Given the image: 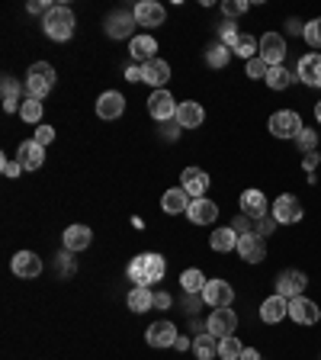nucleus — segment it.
<instances>
[{
	"mask_svg": "<svg viewBox=\"0 0 321 360\" xmlns=\"http://www.w3.org/2000/svg\"><path fill=\"white\" fill-rule=\"evenodd\" d=\"M238 58H244V61H251V58H257L261 55V39H254V36H241L238 39V45L232 49Z\"/></svg>",
	"mask_w": 321,
	"mask_h": 360,
	"instance_id": "obj_36",
	"label": "nucleus"
},
{
	"mask_svg": "<svg viewBox=\"0 0 321 360\" xmlns=\"http://www.w3.org/2000/svg\"><path fill=\"white\" fill-rule=\"evenodd\" d=\"M26 10H30V13H48L52 7H48V4H42V0H32V4H30Z\"/></svg>",
	"mask_w": 321,
	"mask_h": 360,
	"instance_id": "obj_53",
	"label": "nucleus"
},
{
	"mask_svg": "<svg viewBox=\"0 0 321 360\" xmlns=\"http://www.w3.org/2000/svg\"><path fill=\"white\" fill-rule=\"evenodd\" d=\"M308 277L302 274V270L296 267H286L283 274L277 277V292L283 296V300H296V296H302V290H306Z\"/></svg>",
	"mask_w": 321,
	"mask_h": 360,
	"instance_id": "obj_8",
	"label": "nucleus"
},
{
	"mask_svg": "<svg viewBox=\"0 0 321 360\" xmlns=\"http://www.w3.org/2000/svg\"><path fill=\"white\" fill-rule=\"evenodd\" d=\"M235 328H238V315H235V309H212L209 315V322H206V331L216 338H228L235 335Z\"/></svg>",
	"mask_w": 321,
	"mask_h": 360,
	"instance_id": "obj_7",
	"label": "nucleus"
},
{
	"mask_svg": "<svg viewBox=\"0 0 321 360\" xmlns=\"http://www.w3.org/2000/svg\"><path fill=\"white\" fill-rule=\"evenodd\" d=\"M0 171H4V177H20L22 165L16 161V158H4V161H0Z\"/></svg>",
	"mask_w": 321,
	"mask_h": 360,
	"instance_id": "obj_46",
	"label": "nucleus"
},
{
	"mask_svg": "<svg viewBox=\"0 0 321 360\" xmlns=\"http://www.w3.org/2000/svg\"><path fill=\"white\" fill-rule=\"evenodd\" d=\"M302 129H306V122H302V116L296 110H277L270 116V132L277 139H296Z\"/></svg>",
	"mask_w": 321,
	"mask_h": 360,
	"instance_id": "obj_4",
	"label": "nucleus"
},
{
	"mask_svg": "<svg viewBox=\"0 0 321 360\" xmlns=\"http://www.w3.org/2000/svg\"><path fill=\"white\" fill-rule=\"evenodd\" d=\"M126 302L132 312H148V309H155V292H151V286H132Z\"/></svg>",
	"mask_w": 321,
	"mask_h": 360,
	"instance_id": "obj_30",
	"label": "nucleus"
},
{
	"mask_svg": "<svg viewBox=\"0 0 321 360\" xmlns=\"http://www.w3.org/2000/svg\"><path fill=\"white\" fill-rule=\"evenodd\" d=\"M247 7H251L247 0H225V4H222V13L228 16V20H238V16L247 13Z\"/></svg>",
	"mask_w": 321,
	"mask_h": 360,
	"instance_id": "obj_42",
	"label": "nucleus"
},
{
	"mask_svg": "<svg viewBox=\"0 0 321 360\" xmlns=\"http://www.w3.org/2000/svg\"><path fill=\"white\" fill-rule=\"evenodd\" d=\"M161 129H164V139H177L180 135V122H173V126L171 122H161Z\"/></svg>",
	"mask_w": 321,
	"mask_h": 360,
	"instance_id": "obj_50",
	"label": "nucleus"
},
{
	"mask_svg": "<svg viewBox=\"0 0 321 360\" xmlns=\"http://www.w3.org/2000/svg\"><path fill=\"white\" fill-rule=\"evenodd\" d=\"M135 13H129V10H116V13H110V20H106V36L110 39H135Z\"/></svg>",
	"mask_w": 321,
	"mask_h": 360,
	"instance_id": "obj_11",
	"label": "nucleus"
},
{
	"mask_svg": "<svg viewBox=\"0 0 321 360\" xmlns=\"http://www.w3.org/2000/svg\"><path fill=\"white\" fill-rule=\"evenodd\" d=\"M286 315H289V300H283L280 292H273V296H267L261 302V322L277 325V322H283Z\"/></svg>",
	"mask_w": 321,
	"mask_h": 360,
	"instance_id": "obj_18",
	"label": "nucleus"
},
{
	"mask_svg": "<svg viewBox=\"0 0 321 360\" xmlns=\"http://www.w3.org/2000/svg\"><path fill=\"white\" fill-rule=\"evenodd\" d=\"M142 81L155 90H164V84L171 81V65L164 58H151L148 65H142Z\"/></svg>",
	"mask_w": 321,
	"mask_h": 360,
	"instance_id": "obj_20",
	"label": "nucleus"
},
{
	"mask_svg": "<svg viewBox=\"0 0 321 360\" xmlns=\"http://www.w3.org/2000/svg\"><path fill=\"white\" fill-rule=\"evenodd\" d=\"M36 142L42 145V148H45V145H52L55 142V129L52 126H39L36 129Z\"/></svg>",
	"mask_w": 321,
	"mask_h": 360,
	"instance_id": "obj_47",
	"label": "nucleus"
},
{
	"mask_svg": "<svg viewBox=\"0 0 321 360\" xmlns=\"http://www.w3.org/2000/svg\"><path fill=\"white\" fill-rule=\"evenodd\" d=\"M232 49H228V45H222V42H216V45H209V49H206V65L209 68H228V61H232Z\"/></svg>",
	"mask_w": 321,
	"mask_h": 360,
	"instance_id": "obj_33",
	"label": "nucleus"
},
{
	"mask_svg": "<svg viewBox=\"0 0 321 360\" xmlns=\"http://www.w3.org/2000/svg\"><path fill=\"white\" fill-rule=\"evenodd\" d=\"M261 58L267 61L270 68H280L286 58V39L280 32H263L261 36Z\"/></svg>",
	"mask_w": 321,
	"mask_h": 360,
	"instance_id": "obj_9",
	"label": "nucleus"
},
{
	"mask_svg": "<svg viewBox=\"0 0 321 360\" xmlns=\"http://www.w3.org/2000/svg\"><path fill=\"white\" fill-rule=\"evenodd\" d=\"M202 120H206V110H202L196 100H183V103L177 106V122H180V129H199Z\"/></svg>",
	"mask_w": 321,
	"mask_h": 360,
	"instance_id": "obj_25",
	"label": "nucleus"
},
{
	"mask_svg": "<svg viewBox=\"0 0 321 360\" xmlns=\"http://www.w3.org/2000/svg\"><path fill=\"white\" fill-rule=\"evenodd\" d=\"M232 229H235L238 235H251V232H254V219H247L244 212H241V216L232 219Z\"/></svg>",
	"mask_w": 321,
	"mask_h": 360,
	"instance_id": "obj_45",
	"label": "nucleus"
},
{
	"mask_svg": "<svg viewBox=\"0 0 321 360\" xmlns=\"http://www.w3.org/2000/svg\"><path fill=\"white\" fill-rule=\"evenodd\" d=\"M155 309H171V296L167 292H155Z\"/></svg>",
	"mask_w": 321,
	"mask_h": 360,
	"instance_id": "obj_51",
	"label": "nucleus"
},
{
	"mask_svg": "<svg viewBox=\"0 0 321 360\" xmlns=\"http://www.w3.org/2000/svg\"><path fill=\"white\" fill-rule=\"evenodd\" d=\"M209 245H212V251H218V255H228V251H235V248H238V232H235L232 225L216 229V232L209 235Z\"/></svg>",
	"mask_w": 321,
	"mask_h": 360,
	"instance_id": "obj_29",
	"label": "nucleus"
},
{
	"mask_svg": "<svg viewBox=\"0 0 321 360\" xmlns=\"http://www.w3.org/2000/svg\"><path fill=\"white\" fill-rule=\"evenodd\" d=\"M241 36H244V32H241V30H238V22H232V20H225V22H222V30H218V42L228 45V49H235Z\"/></svg>",
	"mask_w": 321,
	"mask_h": 360,
	"instance_id": "obj_39",
	"label": "nucleus"
},
{
	"mask_svg": "<svg viewBox=\"0 0 321 360\" xmlns=\"http://www.w3.org/2000/svg\"><path fill=\"white\" fill-rule=\"evenodd\" d=\"M306 42L312 45V49H321V16L312 22H306Z\"/></svg>",
	"mask_w": 321,
	"mask_h": 360,
	"instance_id": "obj_43",
	"label": "nucleus"
},
{
	"mask_svg": "<svg viewBox=\"0 0 321 360\" xmlns=\"http://www.w3.org/2000/svg\"><path fill=\"white\" fill-rule=\"evenodd\" d=\"M173 347H177V351H187V347H193V341H190V338H183V335H177Z\"/></svg>",
	"mask_w": 321,
	"mask_h": 360,
	"instance_id": "obj_54",
	"label": "nucleus"
},
{
	"mask_svg": "<svg viewBox=\"0 0 321 360\" xmlns=\"http://www.w3.org/2000/svg\"><path fill=\"white\" fill-rule=\"evenodd\" d=\"M296 145H299V151H302V155H308V151H315V148H318V132L306 126L299 135H296Z\"/></svg>",
	"mask_w": 321,
	"mask_h": 360,
	"instance_id": "obj_41",
	"label": "nucleus"
},
{
	"mask_svg": "<svg viewBox=\"0 0 321 360\" xmlns=\"http://www.w3.org/2000/svg\"><path fill=\"white\" fill-rule=\"evenodd\" d=\"M164 270H167L164 257L148 251V255L132 257V264H129V280H132L135 286H151V283H161V280H164Z\"/></svg>",
	"mask_w": 321,
	"mask_h": 360,
	"instance_id": "obj_1",
	"label": "nucleus"
},
{
	"mask_svg": "<svg viewBox=\"0 0 321 360\" xmlns=\"http://www.w3.org/2000/svg\"><path fill=\"white\" fill-rule=\"evenodd\" d=\"M132 13H135V22H138V26H148V30H155V26H161V22L167 20V10L161 7L157 0H142Z\"/></svg>",
	"mask_w": 321,
	"mask_h": 360,
	"instance_id": "obj_17",
	"label": "nucleus"
},
{
	"mask_svg": "<svg viewBox=\"0 0 321 360\" xmlns=\"http://www.w3.org/2000/svg\"><path fill=\"white\" fill-rule=\"evenodd\" d=\"M145 341H148L151 347H171L173 341H177V328H173V322L161 319V322L148 325V331H145Z\"/></svg>",
	"mask_w": 321,
	"mask_h": 360,
	"instance_id": "obj_21",
	"label": "nucleus"
},
{
	"mask_svg": "<svg viewBox=\"0 0 321 360\" xmlns=\"http://www.w3.org/2000/svg\"><path fill=\"white\" fill-rule=\"evenodd\" d=\"M10 270L22 280H36L42 274V257L32 255V251H16L13 261H10Z\"/></svg>",
	"mask_w": 321,
	"mask_h": 360,
	"instance_id": "obj_12",
	"label": "nucleus"
},
{
	"mask_svg": "<svg viewBox=\"0 0 321 360\" xmlns=\"http://www.w3.org/2000/svg\"><path fill=\"white\" fill-rule=\"evenodd\" d=\"M244 71H247V77H251V81H267V75H270V65L261 58V55H257V58H251V61H247V68H244Z\"/></svg>",
	"mask_w": 321,
	"mask_h": 360,
	"instance_id": "obj_40",
	"label": "nucleus"
},
{
	"mask_svg": "<svg viewBox=\"0 0 321 360\" xmlns=\"http://www.w3.org/2000/svg\"><path fill=\"white\" fill-rule=\"evenodd\" d=\"M241 360H261V354H257L254 347H244V351H241Z\"/></svg>",
	"mask_w": 321,
	"mask_h": 360,
	"instance_id": "obj_55",
	"label": "nucleus"
},
{
	"mask_svg": "<svg viewBox=\"0 0 321 360\" xmlns=\"http://www.w3.org/2000/svg\"><path fill=\"white\" fill-rule=\"evenodd\" d=\"M286 30H289L292 36H306V26H302L299 20H289V22H286Z\"/></svg>",
	"mask_w": 321,
	"mask_h": 360,
	"instance_id": "obj_52",
	"label": "nucleus"
},
{
	"mask_svg": "<svg viewBox=\"0 0 321 360\" xmlns=\"http://www.w3.org/2000/svg\"><path fill=\"white\" fill-rule=\"evenodd\" d=\"M90 241H93V232H90L87 225H67L65 229V251H87Z\"/></svg>",
	"mask_w": 321,
	"mask_h": 360,
	"instance_id": "obj_26",
	"label": "nucleus"
},
{
	"mask_svg": "<svg viewBox=\"0 0 321 360\" xmlns=\"http://www.w3.org/2000/svg\"><path fill=\"white\" fill-rule=\"evenodd\" d=\"M16 161L22 165V171H39L45 165V148L30 139V142H20V151H16Z\"/></svg>",
	"mask_w": 321,
	"mask_h": 360,
	"instance_id": "obj_19",
	"label": "nucleus"
},
{
	"mask_svg": "<svg viewBox=\"0 0 321 360\" xmlns=\"http://www.w3.org/2000/svg\"><path fill=\"white\" fill-rule=\"evenodd\" d=\"M177 100H173L171 90H155L148 97V112H151V120L155 122H171L177 120Z\"/></svg>",
	"mask_w": 321,
	"mask_h": 360,
	"instance_id": "obj_6",
	"label": "nucleus"
},
{
	"mask_svg": "<svg viewBox=\"0 0 321 360\" xmlns=\"http://www.w3.org/2000/svg\"><path fill=\"white\" fill-rule=\"evenodd\" d=\"M74 13H71V7H65V4H55L48 13L42 16V30L48 39H55V42H67V39L74 36Z\"/></svg>",
	"mask_w": 321,
	"mask_h": 360,
	"instance_id": "obj_2",
	"label": "nucleus"
},
{
	"mask_svg": "<svg viewBox=\"0 0 321 360\" xmlns=\"http://www.w3.org/2000/svg\"><path fill=\"white\" fill-rule=\"evenodd\" d=\"M289 319L296 325H318L321 309L306 296H296V300H289Z\"/></svg>",
	"mask_w": 321,
	"mask_h": 360,
	"instance_id": "obj_14",
	"label": "nucleus"
},
{
	"mask_svg": "<svg viewBox=\"0 0 321 360\" xmlns=\"http://www.w3.org/2000/svg\"><path fill=\"white\" fill-rule=\"evenodd\" d=\"M232 300H235V290H232V283H225V280H209L206 290H202V302L212 309H228Z\"/></svg>",
	"mask_w": 321,
	"mask_h": 360,
	"instance_id": "obj_10",
	"label": "nucleus"
},
{
	"mask_svg": "<svg viewBox=\"0 0 321 360\" xmlns=\"http://www.w3.org/2000/svg\"><path fill=\"white\" fill-rule=\"evenodd\" d=\"M241 341L235 335H228V338H218V357L222 360H241Z\"/></svg>",
	"mask_w": 321,
	"mask_h": 360,
	"instance_id": "obj_37",
	"label": "nucleus"
},
{
	"mask_svg": "<svg viewBox=\"0 0 321 360\" xmlns=\"http://www.w3.org/2000/svg\"><path fill=\"white\" fill-rule=\"evenodd\" d=\"M292 81H299V77L292 75V71H289V68H286V65H280V68H270V75H267V87H270V90H286Z\"/></svg>",
	"mask_w": 321,
	"mask_h": 360,
	"instance_id": "obj_34",
	"label": "nucleus"
},
{
	"mask_svg": "<svg viewBox=\"0 0 321 360\" xmlns=\"http://www.w3.org/2000/svg\"><path fill=\"white\" fill-rule=\"evenodd\" d=\"M161 210L167 212V216H177V212H187L190 210V193L183 187H173L164 193V200H161Z\"/></svg>",
	"mask_w": 321,
	"mask_h": 360,
	"instance_id": "obj_28",
	"label": "nucleus"
},
{
	"mask_svg": "<svg viewBox=\"0 0 321 360\" xmlns=\"http://www.w3.org/2000/svg\"><path fill=\"white\" fill-rule=\"evenodd\" d=\"M206 283H209V280L202 277V270H196V267H190V270H183V274H180V286H183V292H190V296H196V292L202 296Z\"/></svg>",
	"mask_w": 321,
	"mask_h": 360,
	"instance_id": "obj_32",
	"label": "nucleus"
},
{
	"mask_svg": "<svg viewBox=\"0 0 321 360\" xmlns=\"http://www.w3.org/2000/svg\"><path fill=\"white\" fill-rule=\"evenodd\" d=\"M187 216H190V222L193 225H212L218 219V206L209 200V196H202V200H190Z\"/></svg>",
	"mask_w": 321,
	"mask_h": 360,
	"instance_id": "obj_22",
	"label": "nucleus"
},
{
	"mask_svg": "<svg viewBox=\"0 0 321 360\" xmlns=\"http://www.w3.org/2000/svg\"><path fill=\"white\" fill-rule=\"evenodd\" d=\"M238 206H241V212H244L247 219H254V222H257V219L267 216L273 202H270L261 190H244V193H241V200H238Z\"/></svg>",
	"mask_w": 321,
	"mask_h": 360,
	"instance_id": "obj_13",
	"label": "nucleus"
},
{
	"mask_svg": "<svg viewBox=\"0 0 321 360\" xmlns=\"http://www.w3.org/2000/svg\"><path fill=\"white\" fill-rule=\"evenodd\" d=\"M241 257H244L247 264H261L263 257H267V245H263V238L257 232L251 235H238V248H235Z\"/></svg>",
	"mask_w": 321,
	"mask_h": 360,
	"instance_id": "obj_15",
	"label": "nucleus"
},
{
	"mask_svg": "<svg viewBox=\"0 0 321 360\" xmlns=\"http://www.w3.org/2000/svg\"><path fill=\"white\" fill-rule=\"evenodd\" d=\"M180 180H183L180 187L190 193V200H202V196H206V190H209V184H212L209 174L199 171V167H187V171L180 174Z\"/></svg>",
	"mask_w": 321,
	"mask_h": 360,
	"instance_id": "obj_16",
	"label": "nucleus"
},
{
	"mask_svg": "<svg viewBox=\"0 0 321 360\" xmlns=\"http://www.w3.org/2000/svg\"><path fill=\"white\" fill-rule=\"evenodd\" d=\"M20 84H16V77H4V110L7 112H16L20 110Z\"/></svg>",
	"mask_w": 321,
	"mask_h": 360,
	"instance_id": "obj_35",
	"label": "nucleus"
},
{
	"mask_svg": "<svg viewBox=\"0 0 321 360\" xmlns=\"http://www.w3.org/2000/svg\"><path fill=\"white\" fill-rule=\"evenodd\" d=\"M270 216L277 219L280 225H296V222H302L306 210H302L299 196L283 193V196H277V202H273V206H270Z\"/></svg>",
	"mask_w": 321,
	"mask_h": 360,
	"instance_id": "obj_5",
	"label": "nucleus"
},
{
	"mask_svg": "<svg viewBox=\"0 0 321 360\" xmlns=\"http://www.w3.org/2000/svg\"><path fill=\"white\" fill-rule=\"evenodd\" d=\"M315 120L321 122V100H318V103H315Z\"/></svg>",
	"mask_w": 321,
	"mask_h": 360,
	"instance_id": "obj_56",
	"label": "nucleus"
},
{
	"mask_svg": "<svg viewBox=\"0 0 321 360\" xmlns=\"http://www.w3.org/2000/svg\"><path fill=\"white\" fill-rule=\"evenodd\" d=\"M20 120H22V122H32V126H36V122L42 120V100H32V97L22 100V106H20Z\"/></svg>",
	"mask_w": 321,
	"mask_h": 360,
	"instance_id": "obj_38",
	"label": "nucleus"
},
{
	"mask_svg": "<svg viewBox=\"0 0 321 360\" xmlns=\"http://www.w3.org/2000/svg\"><path fill=\"white\" fill-rule=\"evenodd\" d=\"M318 165H321V155H318V151H308V155L302 158V167L308 171V177H315V167H318Z\"/></svg>",
	"mask_w": 321,
	"mask_h": 360,
	"instance_id": "obj_48",
	"label": "nucleus"
},
{
	"mask_svg": "<svg viewBox=\"0 0 321 360\" xmlns=\"http://www.w3.org/2000/svg\"><path fill=\"white\" fill-rule=\"evenodd\" d=\"M129 52H132V58H135V65H148L151 58H157V42L145 32V36H135L132 42H129Z\"/></svg>",
	"mask_w": 321,
	"mask_h": 360,
	"instance_id": "obj_27",
	"label": "nucleus"
},
{
	"mask_svg": "<svg viewBox=\"0 0 321 360\" xmlns=\"http://www.w3.org/2000/svg\"><path fill=\"white\" fill-rule=\"evenodd\" d=\"M277 219H273V216H263V219H257V222H254V229H257V235H261V238H267V235H273V232H277Z\"/></svg>",
	"mask_w": 321,
	"mask_h": 360,
	"instance_id": "obj_44",
	"label": "nucleus"
},
{
	"mask_svg": "<svg viewBox=\"0 0 321 360\" xmlns=\"http://www.w3.org/2000/svg\"><path fill=\"white\" fill-rule=\"evenodd\" d=\"M296 75H299V81L308 84V87H321V55L312 52V55H306V58H299Z\"/></svg>",
	"mask_w": 321,
	"mask_h": 360,
	"instance_id": "obj_24",
	"label": "nucleus"
},
{
	"mask_svg": "<svg viewBox=\"0 0 321 360\" xmlns=\"http://www.w3.org/2000/svg\"><path fill=\"white\" fill-rule=\"evenodd\" d=\"M193 354H196V360H212V357H218V338L216 335H196L193 338Z\"/></svg>",
	"mask_w": 321,
	"mask_h": 360,
	"instance_id": "obj_31",
	"label": "nucleus"
},
{
	"mask_svg": "<svg viewBox=\"0 0 321 360\" xmlns=\"http://www.w3.org/2000/svg\"><path fill=\"white\" fill-rule=\"evenodd\" d=\"M126 81H132V84L142 81V65H129L126 68Z\"/></svg>",
	"mask_w": 321,
	"mask_h": 360,
	"instance_id": "obj_49",
	"label": "nucleus"
},
{
	"mask_svg": "<svg viewBox=\"0 0 321 360\" xmlns=\"http://www.w3.org/2000/svg\"><path fill=\"white\" fill-rule=\"evenodd\" d=\"M52 87H55V68L48 61L30 65V71H26V94L32 100H45L52 94Z\"/></svg>",
	"mask_w": 321,
	"mask_h": 360,
	"instance_id": "obj_3",
	"label": "nucleus"
},
{
	"mask_svg": "<svg viewBox=\"0 0 321 360\" xmlns=\"http://www.w3.org/2000/svg\"><path fill=\"white\" fill-rule=\"evenodd\" d=\"M122 112H126V97L116 94V90H106L103 97L97 100V116L100 120H119Z\"/></svg>",
	"mask_w": 321,
	"mask_h": 360,
	"instance_id": "obj_23",
	"label": "nucleus"
}]
</instances>
